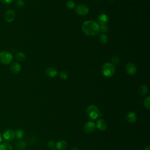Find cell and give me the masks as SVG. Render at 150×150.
<instances>
[{
    "label": "cell",
    "mask_w": 150,
    "mask_h": 150,
    "mask_svg": "<svg viewBox=\"0 0 150 150\" xmlns=\"http://www.w3.org/2000/svg\"><path fill=\"white\" fill-rule=\"evenodd\" d=\"M83 33L87 36H94L97 35L100 32V26L95 21L88 20L84 22L81 25Z\"/></svg>",
    "instance_id": "6da1fadb"
},
{
    "label": "cell",
    "mask_w": 150,
    "mask_h": 150,
    "mask_svg": "<svg viewBox=\"0 0 150 150\" xmlns=\"http://www.w3.org/2000/svg\"><path fill=\"white\" fill-rule=\"evenodd\" d=\"M115 69L114 65L111 63H104L101 69L102 74L106 77H111L115 73Z\"/></svg>",
    "instance_id": "7a4b0ae2"
},
{
    "label": "cell",
    "mask_w": 150,
    "mask_h": 150,
    "mask_svg": "<svg viewBox=\"0 0 150 150\" xmlns=\"http://www.w3.org/2000/svg\"><path fill=\"white\" fill-rule=\"evenodd\" d=\"M86 114L89 118L92 120H96L101 115L98 108L94 105H90L87 108Z\"/></svg>",
    "instance_id": "3957f363"
},
{
    "label": "cell",
    "mask_w": 150,
    "mask_h": 150,
    "mask_svg": "<svg viewBox=\"0 0 150 150\" xmlns=\"http://www.w3.org/2000/svg\"><path fill=\"white\" fill-rule=\"evenodd\" d=\"M13 60V55L8 51H1L0 52V63L4 65L9 64Z\"/></svg>",
    "instance_id": "277c9868"
},
{
    "label": "cell",
    "mask_w": 150,
    "mask_h": 150,
    "mask_svg": "<svg viewBox=\"0 0 150 150\" xmlns=\"http://www.w3.org/2000/svg\"><path fill=\"white\" fill-rule=\"evenodd\" d=\"M75 11L77 15L84 16L88 14L89 12V8L88 6L85 4H79L76 7Z\"/></svg>",
    "instance_id": "5b68a950"
},
{
    "label": "cell",
    "mask_w": 150,
    "mask_h": 150,
    "mask_svg": "<svg viewBox=\"0 0 150 150\" xmlns=\"http://www.w3.org/2000/svg\"><path fill=\"white\" fill-rule=\"evenodd\" d=\"M96 128V124L93 121H88L87 122L83 127L84 131L87 134H90L93 132Z\"/></svg>",
    "instance_id": "8992f818"
},
{
    "label": "cell",
    "mask_w": 150,
    "mask_h": 150,
    "mask_svg": "<svg viewBox=\"0 0 150 150\" xmlns=\"http://www.w3.org/2000/svg\"><path fill=\"white\" fill-rule=\"evenodd\" d=\"M2 136L5 141H11L13 140L15 137V131H13L12 129H6L4 132Z\"/></svg>",
    "instance_id": "52a82bcc"
},
{
    "label": "cell",
    "mask_w": 150,
    "mask_h": 150,
    "mask_svg": "<svg viewBox=\"0 0 150 150\" xmlns=\"http://www.w3.org/2000/svg\"><path fill=\"white\" fill-rule=\"evenodd\" d=\"M4 19L7 22H12L15 19V12L12 9L6 11L4 15Z\"/></svg>",
    "instance_id": "ba28073f"
},
{
    "label": "cell",
    "mask_w": 150,
    "mask_h": 150,
    "mask_svg": "<svg viewBox=\"0 0 150 150\" xmlns=\"http://www.w3.org/2000/svg\"><path fill=\"white\" fill-rule=\"evenodd\" d=\"M125 70L129 75H134L137 72V67L132 63H128L125 66Z\"/></svg>",
    "instance_id": "9c48e42d"
},
{
    "label": "cell",
    "mask_w": 150,
    "mask_h": 150,
    "mask_svg": "<svg viewBox=\"0 0 150 150\" xmlns=\"http://www.w3.org/2000/svg\"><path fill=\"white\" fill-rule=\"evenodd\" d=\"M57 73H58L57 70L55 67H48L45 70L46 76L50 78L54 77L57 75Z\"/></svg>",
    "instance_id": "30bf717a"
},
{
    "label": "cell",
    "mask_w": 150,
    "mask_h": 150,
    "mask_svg": "<svg viewBox=\"0 0 150 150\" xmlns=\"http://www.w3.org/2000/svg\"><path fill=\"white\" fill-rule=\"evenodd\" d=\"M97 20L99 25H107L108 22V17L105 13H101L97 16Z\"/></svg>",
    "instance_id": "8fae6325"
},
{
    "label": "cell",
    "mask_w": 150,
    "mask_h": 150,
    "mask_svg": "<svg viewBox=\"0 0 150 150\" xmlns=\"http://www.w3.org/2000/svg\"><path fill=\"white\" fill-rule=\"evenodd\" d=\"M21 70V66L19 63L16 62H13L10 66V71L13 74L19 73Z\"/></svg>",
    "instance_id": "7c38bea8"
},
{
    "label": "cell",
    "mask_w": 150,
    "mask_h": 150,
    "mask_svg": "<svg viewBox=\"0 0 150 150\" xmlns=\"http://www.w3.org/2000/svg\"><path fill=\"white\" fill-rule=\"evenodd\" d=\"M96 125L98 129H99L100 131H104L107 128V122L103 119H99L97 121V124Z\"/></svg>",
    "instance_id": "4fadbf2b"
},
{
    "label": "cell",
    "mask_w": 150,
    "mask_h": 150,
    "mask_svg": "<svg viewBox=\"0 0 150 150\" xmlns=\"http://www.w3.org/2000/svg\"><path fill=\"white\" fill-rule=\"evenodd\" d=\"M126 120L129 123H134L137 121V115L134 112H128L125 116Z\"/></svg>",
    "instance_id": "5bb4252c"
},
{
    "label": "cell",
    "mask_w": 150,
    "mask_h": 150,
    "mask_svg": "<svg viewBox=\"0 0 150 150\" xmlns=\"http://www.w3.org/2000/svg\"><path fill=\"white\" fill-rule=\"evenodd\" d=\"M67 142L64 140L59 141L56 143V148L59 150H64L67 148Z\"/></svg>",
    "instance_id": "9a60e30c"
},
{
    "label": "cell",
    "mask_w": 150,
    "mask_h": 150,
    "mask_svg": "<svg viewBox=\"0 0 150 150\" xmlns=\"http://www.w3.org/2000/svg\"><path fill=\"white\" fill-rule=\"evenodd\" d=\"M98 40L102 44H105L108 42V38L104 33H101L98 35Z\"/></svg>",
    "instance_id": "2e32d148"
},
{
    "label": "cell",
    "mask_w": 150,
    "mask_h": 150,
    "mask_svg": "<svg viewBox=\"0 0 150 150\" xmlns=\"http://www.w3.org/2000/svg\"><path fill=\"white\" fill-rule=\"evenodd\" d=\"M138 91L140 95L141 96H145L147 94L148 91V88L145 85H141L139 86Z\"/></svg>",
    "instance_id": "e0dca14e"
},
{
    "label": "cell",
    "mask_w": 150,
    "mask_h": 150,
    "mask_svg": "<svg viewBox=\"0 0 150 150\" xmlns=\"http://www.w3.org/2000/svg\"><path fill=\"white\" fill-rule=\"evenodd\" d=\"M15 58L19 62H23L26 59V55L23 52H19L15 54Z\"/></svg>",
    "instance_id": "ac0fdd59"
},
{
    "label": "cell",
    "mask_w": 150,
    "mask_h": 150,
    "mask_svg": "<svg viewBox=\"0 0 150 150\" xmlns=\"http://www.w3.org/2000/svg\"><path fill=\"white\" fill-rule=\"evenodd\" d=\"M0 150H12V147L9 143L4 142L0 145Z\"/></svg>",
    "instance_id": "d6986e66"
},
{
    "label": "cell",
    "mask_w": 150,
    "mask_h": 150,
    "mask_svg": "<svg viewBox=\"0 0 150 150\" xmlns=\"http://www.w3.org/2000/svg\"><path fill=\"white\" fill-rule=\"evenodd\" d=\"M15 137L16 138L21 139L23 137L24 132L23 130H22L21 129H17L15 132Z\"/></svg>",
    "instance_id": "ffe728a7"
},
{
    "label": "cell",
    "mask_w": 150,
    "mask_h": 150,
    "mask_svg": "<svg viewBox=\"0 0 150 150\" xmlns=\"http://www.w3.org/2000/svg\"><path fill=\"white\" fill-rule=\"evenodd\" d=\"M144 105L148 110L150 109V97L149 96H148L145 98V100H144Z\"/></svg>",
    "instance_id": "44dd1931"
},
{
    "label": "cell",
    "mask_w": 150,
    "mask_h": 150,
    "mask_svg": "<svg viewBox=\"0 0 150 150\" xmlns=\"http://www.w3.org/2000/svg\"><path fill=\"white\" fill-rule=\"evenodd\" d=\"M66 7L69 9H72L75 7V3L73 1H69L66 2Z\"/></svg>",
    "instance_id": "7402d4cb"
},
{
    "label": "cell",
    "mask_w": 150,
    "mask_h": 150,
    "mask_svg": "<svg viewBox=\"0 0 150 150\" xmlns=\"http://www.w3.org/2000/svg\"><path fill=\"white\" fill-rule=\"evenodd\" d=\"M60 77L63 80H66L68 78V73L66 71H62L59 73Z\"/></svg>",
    "instance_id": "603a6c76"
},
{
    "label": "cell",
    "mask_w": 150,
    "mask_h": 150,
    "mask_svg": "<svg viewBox=\"0 0 150 150\" xmlns=\"http://www.w3.org/2000/svg\"><path fill=\"white\" fill-rule=\"evenodd\" d=\"M100 26V31H101L102 33H105L108 31V27L107 25H101Z\"/></svg>",
    "instance_id": "cb8c5ba5"
},
{
    "label": "cell",
    "mask_w": 150,
    "mask_h": 150,
    "mask_svg": "<svg viewBox=\"0 0 150 150\" xmlns=\"http://www.w3.org/2000/svg\"><path fill=\"white\" fill-rule=\"evenodd\" d=\"M15 5L19 8H22L25 5L24 1L23 0H17L15 2Z\"/></svg>",
    "instance_id": "d4e9b609"
},
{
    "label": "cell",
    "mask_w": 150,
    "mask_h": 150,
    "mask_svg": "<svg viewBox=\"0 0 150 150\" xmlns=\"http://www.w3.org/2000/svg\"><path fill=\"white\" fill-rule=\"evenodd\" d=\"M111 63H112L113 65H114V64H118L119 63L120 59H119V58H118L117 56H114V57H113L111 59Z\"/></svg>",
    "instance_id": "484cf974"
},
{
    "label": "cell",
    "mask_w": 150,
    "mask_h": 150,
    "mask_svg": "<svg viewBox=\"0 0 150 150\" xmlns=\"http://www.w3.org/2000/svg\"><path fill=\"white\" fill-rule=\"evenodd\" d=\"M55 146V143L54 142V141H50L48 142L47 143V147L50 149H53V148Z\"/></svg>",
    "instance_id": "4316f807"
},
{
    "label": "cell",
    "mask_w": 150,
    "mask_h": 150,
    "mask_svg": "<svg viewBox=\"0 0 150 150\" xmlns=\"http://www.w3.org/2000/svg\"><path fill=\"white\" fill-rule=\"evenodd\" d=\"M13 0H0V1L4 4H10Z\"/></svg>",
    "instance_id": "83f0119b"
},
{
    "label": "cell",
    "mask_w": 150,
    "mask_h": 150,
    "mask_svg": "<svg viewBox=\"0 0 150 150\" xmlns=\"http://www.w3.org/2000/svg\"><path fill=\"white\" fill-rule=\"evenodd\" d=\"M144 150H150V146H147L146 147H145L144 148Z\"/></svg>",
    "instance_id": "f1b7e54d"
},
{
    "label": "cell",
    "mask_w": 150,
    "mask_h": 150,
    "mask_svg": "<svg viewBox=\"0 0 150 150\" xmlns=\"http://www.w3.org/2000/svg\"><path fill=\"white\" fill-rule=\"evenodd\" d=\"M2 134L0 132V142L2 141Z\"/></svg>",
    "instance_id": "f546056e"
},
{
    "label": "cell",
    "mask_w": 150,
    "mask_h": 150,
    "mask_svg": "<svg viewBox=\"0 0 150 150\" xmlns=\"http://www.w3.org/2000/svg\"><path fill=\"white\" fill-rule=\"evenodd\" d=\"M71 150H79L77 148H73V149H71Z\"/></svg>",
    "instance_id": "4dcf8cb0"
},
{
    "label": "cell",
    "mask_w": 150,
    "mask_h": 150,
    "mask_svg": "<svg viewBox=\"0 0 150 150\" xmlns=\"http://www.w3.org/2000/svg\"><path fill=\"white\" fill-rule=\"evenodd\" d=\"M110 1H115V0H110Z\"/></svg>",
    "instance_id": "1f68e13d"
},
{
    "label": "cell",
    "mask_w": 150,
    "mask_h": 150,
    "mask_svg": "<svg viewBox=\"0 0 150 150\" xmlns=\"http://www.w3.org/2000/svg\"><path fill=\"white\" fill-rule=\"evenodd\" d=\"M52 150H56V149H52Z\"/></svg>",
    "instance_id": "d6a6232c"
},
{
    "label": "cell",
    "mask_w": 150,
    "mask_h": 150,
    "mask_svg": "<svg viewBox=\"0 0 150 150\" xmlns=\"http://www.w3.org/2000/svg\"><path fill=\"white\" fill-rule=\"evenodd\" d=\"M96 1H98V0H96Z\"/></svg>",
    "instance_id": "836d02e7"
}]
</instances>
